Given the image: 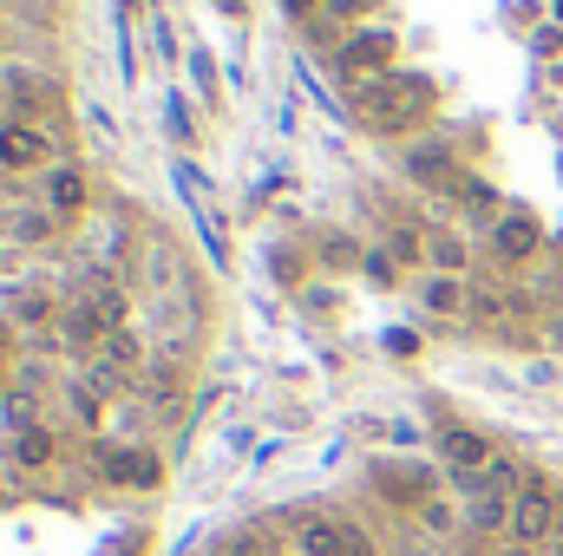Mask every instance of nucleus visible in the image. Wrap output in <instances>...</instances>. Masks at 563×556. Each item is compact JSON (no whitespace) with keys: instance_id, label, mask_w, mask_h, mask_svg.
I'll list each match as a JSON object with an SVG mask.
<instances>
[{"instance_id":"nucleus-1","label":"nucleus","mask_w":563,"mask_h":556,"mask_svg":"<svg viewBox=\"0 0 563 556\" xmlns=\"http://www.w3.org/2000/svg\"><path fill=\"white\" fill-rule=\"evenodd\" d=\"M354 99H361V119L374 132H407V125H420L426 112H432L439 86L426 73H387V79H367Z\"/></svg>"},{"instance_id":"nucleus-2","label":"nucleus","mask_w":563,"mask_h":556,"mask_svg":"<svg viewBox=\"0 0 563 556\" xmlns=\"http://www.w3.org/2000/svg\"><path fill=\"white\" fill-rule=\"evenodd\" d=\"M558 524H563L558 491H551L544 478H525V485L511 491V544H518V551H544Z\"/></svg>"},{"instance_id":"nucleus-3","label":"nucleus","mask_w":563,"mask_h":556,"mask_svg":"<svg viewBox=\"0 0 563 556\" xmlns=\"http://www.w3.org/2000/svg\"><path fill=\"white\" fill-rule=\"evenodd\" d=\"M394 53H400V33H394L387 20L347 26V40H341V66H354V73H374V79H387V73H394Z\"/></svg>"},{"instance_id":"nucleus-4","label":"nucleus","mask_w":563,"mask_h":556,"mask_svg":"<svg viewBox=\"0 0 563 556\" xmlns=\"http://www.w3.org/2000/svg\"><path fill=\"white\" fill-rule=\"evenodd\" d=\"M492 256H498L505 269L538 263V256H544V223H538L531 210H505V216L492 223Z\"/></svg>"},{"instance_id":"nucleus-5","label":"nucleus","mask_w":563,"mask_h":556,"mask_svg":"<svg viewBox=\"0 0 563 556\" xmlns=\"http://www.w3.org/2000/svg\"><path fill=\"white\" fill-rule=\"evenodd\" d=\"M407 177H413L420 190H459V184H465V164H459V151L445 138H420L407 151Z\"/></svg>"},{"instance_id":"nucleus-6","label":"nucleus","mask_w":563,"mask_h":556,"mask_svg":"<svg viewBox=\"0 0 563 556\" xmlns=\"http://www.w3.org/2000/svg\"><path fill=\"white\" fill-rule=\"evenodd\" d=\"M439 458H445V471H485L498 458V445L472 425H439Z\"/></svg>"},{"instance_id":"nucleus-7","label":"nucleus","mask_w":563,"mask_h":556,"mask_svg":"<svg viewBox=\"0 0 563 556\" xmlns=\"http://www.w3.org/2000/svg\"><path fill=\"white\" fill-rule=\"evenodd\" d=\"M86 203H92V184H86V170H79V164L46 170V210H53L59 223H79V216H86Z\"/></svg>"},{"instance_id":"nucleus-8","label":"nucleus","mask_w":563,"mask_h":556,"mask_svg":"<svg viewBox=\"0 0 563 556\" xmlns=\"http://www.w3.org/2000/svg\"><path fill=\"white\" fill-rule=\"evenodd\" d=\"M53 157V138L40 132V125H0V170H40Z\"/></svg>"},{"instance_id":"nucleus-9","label":"nucleus","mask_w":563,"mask_h":556,"mask_svg":"<svg viewBox=\"0 0 563 556\" xmlns=\"http://www.w3.org/2000/svg\"><path fill=\"white\" fill-rule=\"evenodd\" d=\"M295 556H347L341 518H295Z\"/></svg>"},{"instance_id":"nucleus-10","label":"nucleus","mask_w":563,"mask_h":556,"mask_svg":"<svg viewBox=\"0 0 563 556\" xmlns=\"http://www.w3.org/2000/svg\"><path fill=\"white\" fill-rule=\"evenodd\" d=\"M59 341H66V347H86V354H99V341H106V321L92 314V301H73V308H59Z\"/></svg>"},{"instance_id":"nucleus-11","label":"nucleus","mask_w":563,"mask_h":556,"mask_svg":"<svg viewBox=\"0 0 563 556\" xmlns=\"http://www.w3.org/2000/svg\"><path fill=\"white\" fill-rule=\"evenodd\" d=\"M0 92L20 99V112H33V99H59V86H53L46 73H26V66H7V73H0Z\"/></svg>"},{"instance_id":"nucleus-12","label":"nucleus","mask_w":563,"mask_h":556,"mask_svg":"<svg viewBox=\"0 0 563 556\" xmlns=\"http://www.w3.org/2000/svg\"><path fill=\"white\" fill-rule=\"evenodd\" d=\"M465 524L478 531V537H511V498L505 491H485V498H472V511H465Z\"/></svg>"},{"instance_id":"nucleus-13","label":"nucleus","mask_w":563,"mask_h":556,"mask_svg":"<svg viewBox=\"0 0 563 556\" xmlns=\"http://www.w3.org/2000/svg\"><path fill=\"white\" fill-rule=\"evenodd\" d=\"M139 387L151 400H170V387H184V360H177V354H151L144 374H139Z\"/></svg>"},{"instance_id":"nucleus-14","label":"nucleus","mask_w":563,"mask_h":556,"mask_svg":"<svg viewBox=\"0 0 563 556\" xmlns=\"http://www.w3.org/2000/svg\"><path fill=\"white\" fill-rule=\"evenodd\" d=\"M400 269H420V263H432V236H420V230H387V243H380Z\"/></svg>"},{"instance_id":"nucleus-15","label":"nucleus","mask_w":563,"mask_h":556,"mask_svg":"<svg viewBox=\"0 0 563 556\" xmlns=\"http://www.w3.org/2000/svg\"><path fill=\"white\" fill-rule=\"evenodd\" d=\"M452 197H459V203H472V210H478V216H492V223L505 216V210H498V190H492V177H472V170H465V184H459Z\"/></svg>"},{"instance_id":"nucleus-16","label":"nucleus","mask_w":563,"mask_h":556,"mask_svg":"<svg viewBox=\"0 0 563 556\" xmlns=\"http://www.w3.org/2000/svg\"><path fill=\"white\" fill-rule=\"evenodd\" d=\"M432 269L439 276H459L465 269V236L459 230H432Z\"/></svg>"},{"instance_id":"nucleus-17","label":"nucleus","mask_w":563,"mask_h":556,"mask_svg":"<svg viewBox=\"0 0 563 556\" xmlns=\"http://www.w3.org/2000/svg\"><path fill=\"white\" fill-rule=\"evenodd\" d=\"M13 458H20L26 471H40V465H53V438H46L40 425H26V432H13Z\"/></svg>"},{"instance_id":"nucleus-18","label":"nucleus","mask_w":563,"mask_h":556,"mask_svg":"<svg viewBox=\"0 0 563 556\" xmlns=\"http://www.w3.org/2000/svg\"><path fill=\"white\" fill-rule=\"evenodd\" d=\"M420 301L432 308V314H459V308H465V288H459L452 276H432V281L420 288Z\"/></svg>"},{"instance_id":"nucleus-19","label":"nucleus","mask_w":563,"mask_h":556,"mask_svg":"<svg viewBox=\"0 0 563 556\" xmlns=\"http://www.w3.org/2000/svg\"><path fill=\"white\" fill-rule=\"evenodd\" d=\"M420 531L426 537H452V531H459V511H452L445 498H420Z\"/></svg>"},{"instance_id":"nucleus-20","label":"nucleus","mask_w":563,"mask_h":556,"mask_svg":"<svg viewBox=\"0 0 563 556\" xmlns=\"http://www.w3.org/2000/svg\"><path fill=\"white\" fill-rule=\"evenodd\" d=\"M7 230H13V243H46V236L59 230V216H53V210H40V216H13Z\"/></svg>"},{"instance_id":"nucleus-21","label":"nucleus","mask_w":563,"mask_h":556,"mask_svg":"<svg viewBox=\"0 0 563 556\" xmlns=\"http://www.w3.org/2000/svg\"><path fill=\"white\" fill-rule=\"evenodd\" d=\"M46 314H53V301H46V294H13V321H20V327H40Z\"/></svg>"},{"instance_id":"nucleus-22","label":"nucleus","mask_w":563,"mask_h":556,"mask_svg":"<svg viewBox=\"0 0 563 556\" xmlns=\"http://www.w3.org/2000/svg\"><path fill=\"white\" fill-rule=\"evenodd\" d=\"M531 53H538V59H558L563 53V26H538V33H531Z\"/></svg>"},{"instance_id":"nucleus-23","label":"nucleus","mask_w":563,"mask_h":556,"mask_svg":"<svg viewBox=\"0 0 563 556\" xmlns=\"http://www.w3.org/2000/svg\"><path fill=\"white\" fill-rule=\"evenodd\" d=\"M361 263H367V276H374V281H394V276H400V263H394L387 249H367Z\"/></svg>"},{"instance_id":"nucleus-24","label":"nucleus","mask_w":563,"mask_h":556,"mask_svg":"<svg viewBox=\"0 0 563 556\" xmlns=\"http://www.w3.org/2000/svg\"><path fill=\"white\" fill-rule=\"evenodd\" d=\"M341 544H347V556H374V537L361 524H347V518H341Z\"/></svg>"},{"instance_id":"nucleus-25","label":"nucleus","mask_w":563,"mask_h":556,"mask_svg":"<svg viewBox=\"0 0 563 556\" xmlns=\"http://www.w3.org/2000/svg\"><path fill=\"white\" fill-rule=\"evenodd\" d=\"M223 556H276V551H269V544L250 531V537H230V551H223Z\"/></svg>"},{"instance_id":"nucleus-26","label":"nucleus","mask_w":563,"mask_h":556,"mask_svg":"<svg viewBox=\"0 0 563 556\" xmlns=\"http://www.w3.org/2000/svg\"><path fill=\"white\" fill-rule=\"evenodd\" d=\"M164 125H170V138H190V119H184V99L170 92V112H164Z\"/></svg>"},{"instance_id":"nucleus-27","label":"nucleus","mask_w":563,"mask_h":556,"mask_svg":"<svg viewBox=\"0 0 563 556\" xmlns=\"http://www.w3.org/2000/svg\"><path fill=\"white\" fill-rule=\"evenodd\" d=\"M314 7H321V0H282V13H288V20H308Z\"/></svg>"},{"instance_id":"nucleus-28","label":"nucleus","mask_w":563,"mask_h":556,"mask_svg":"<svg viewBox=\"0 0 563 556\" xmlns=\"http://www.w3.org/2000/svg\"><path fill=\"white\" fill-rule=\"evenodd\" d=\"M544 556H563V524L551 531V544H544Z\"/></svg>"},{"instance_id":"nucleus-29","label":"nucleus","mask_w":563,"mask_h":556,"mask_svg":"<svg viewBox=\"0 0 563 556\" xmlns=\"http://www.w3.org/2000/svg\"><path fill=\"white\" fill-rule=\"evenodd\" d=\"M498 556H544V551H518V544H511V551H498Z\"/></svg>"}]
</instances>
